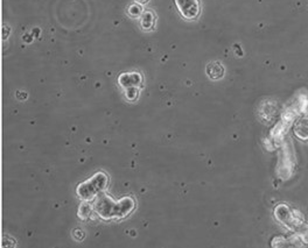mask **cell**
<instances>
[{
    "label": "cell",
    "instance_id": "cell-3",
    "mask_svg": "<svg viewBox=\"0 0 308 248\" xmlns=\"http://www.w3.org/2000/svg\"><path fill=\"white\" fill-rule=\"evenodd\" d=\"M295 165H297V159H295L294 149H293V145L291 142V139H285L280 146L279 152V161H278L277 172L278 176L282 180H289L292 177L293 172H294Z\"/></svg>",
    "mask_w": 308,
    "mask_h": 248
},
{
    "label": "cell",
    "instance_id": "cell-1",
    "mask_svg": "<svg viewBox=\"0 0 308 248\" xmlns=\"http://www.w3.org/2000/svg\"><path fill=\"white\" fill-rule=\"evenodd\" d=\"M133 201L131 198H124L123 201L113 202L109 196L103 195L96 202L95 208L102 218L109 219L112 217H125L133 210Z\"/></svg>",
    "mask_w": 308,
    "mask_h": 248
},
{
    "label": "cell",
    "instance_id": "cell-9",
    "mask_svg": "<svg viewBox=\"0 0 308 248\" xmlns=\"http://www.w3.org/2000/svg\"><path fill=\"white\" fill-rule=\"evenodd\" d=\"M295 233H298L299 235H300V238L303 239V241L305 243V245H306V247L308 246V224L306 226H305V227H303L300 229V231L299 232H295Z\"/></svg>",
    "mask_w": 308,
    "mask_h": 248
},
{
    "label": "cell",
    "instance_id": "cell-6",
    "mask_svg": "<svg viewBox=\"0 0 308 248\" xmlns=\"http://www.w3.org/2000/svg\"><path fill=\"white\" fill-rule=\"evenodd\" d=\"M293 132L299 140L308 141V116H301L295 120Z\"/></svg>",
    "mask_w": 308,
    "mask_h": 248
},
{
    "label": "cell",
    "instance_id": "cell-7",
    "mask_svg": "<svg viewBox=\"0 0 308 248\" xmlns=\"http://www.w3.org/2000/svg\"><path fill=\"white\" fill-rule=\"evenodd\" d=\"M208 75H209L210 78H213V80H219V78H221L223 76V72H224V69H223V66L220 64V63H213V64H210L209 66H208Z\"/></svg>",
    "mask_w": 308,
    "mask_h": 248
},
{
    "label": "cell",
    "instance_id": "cell-2",
    "mask_svg": "<svg viewBox=\"0 0 308 248\" xmlns=\"http://www.w3.org/2000/svg\"><path fill=\"white\" fill-rule=\"evenodd\" d=\"M274 218L291 232H299L307 225L306 218L298 208L289 207L286 203H280L274 207Z\"/></svg>",
    "mask_w": 308,
    "mask_h": 248
},
{
    "label": "cell",
    "instance_id": "cell-8",
    "mask_svg": "<svg viewBox=\"0 0 308 248\" xmlns=\"http://www.w3.org/2000/svg\"><path fill=\"white\" fill-rule=\"evenodd\" d=\"M272 247L274 248H280V247H286L291 248L293 245L291 243V239L289 237H276L272 240Z\"/></svg>",
    "mask_w": 308,
    "mask_h": 248
},
{
    "label": "cell",
    "instance_id": "cell-4",
    "mask_svg": "<svg viewBox=\"0 0 308 248\" xmlns=\"http://www.w3.org/2000/svg\"><path fill=\"white\" fill-rule=\"evenodd\" d=\"M107 183L108 177L105 176V174L98 172V174H96L90 180H88L84 183L78 186L77 195L82 199H84V201H89V199L96 197L97 193L101 192L102 190H104V187L107 186Z\"/></svg>",
    "mask_w": 308,
    "mask_h": 248
},
{
    "label": "cell",
    "instance_id": "cell-5",
    "mask_svg": "<svg viewBox=\"0 0 308 248\" xmlns=\"http://www.w3.org/2000/svg\"><path fill=\"white\" fill-rule=\"evenodd\" d=\"M181 16L187 20H193L200 13V5L198 0H175Z\"/></svg>",
    "mask_w": 308,
    "mask_h": 248
}]
</instances>
